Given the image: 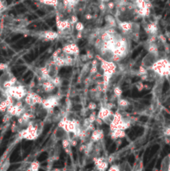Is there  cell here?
Returning <instances> with one entry per match:
<instances>
[{
	"label": "cell",
	"instance_id": "1",
	"mask_svg": "<svg viewBox=\"0 0 170 171\" xmlns=\"http://www.w3.org/2000/svg\"><path fill=\"white\" fill-rule=\"evenodd\" d=\"M63 53L68 54V55H74L78 53V47L74 44H67L64 48H63Z\"/></svg>",
	"mask_w": 170,
	"mask_h": 171
},
{
	"label": "cell",
	"instance_id": "3",
	"mask_svg": "<svg viewBox=\"0 0 170 171\" xmlns=\"http://www.w3.org/2000/svg\"><path fill=\"white\" fill-rule=\"evenodd\" d=\"M8 69V64L4 63H0V71H5Z\"/></svg>",
	"mask_w": 170,
	"mask_h": 171
},
{
	"label": "cell",
	"instance_id": "2",
	"mask_svg": "<svg viewBox=\"0 0 170 171\" xmlns=\"http://www.w3.org/2000/svg\"><path fill=\"white\" fill-rule=\"evenodd\" d=\"M75 25H76V26H75V29H76L77 31H78V32H81L82 30H83V29H84L83 23H77Z\"/></svg>",
	"mask_w": 170,
	"mask_h": 171
}]
</instances>
